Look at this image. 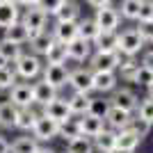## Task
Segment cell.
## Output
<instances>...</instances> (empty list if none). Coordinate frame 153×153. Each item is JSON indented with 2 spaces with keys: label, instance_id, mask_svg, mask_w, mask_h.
Segmentation results:
<instances>
[{
  "label": "cell",
  "instance_id": "f35d334b",
  "mask_svg": "<svg viewBox=\"0 0 153 153\" xmlns=\"http://www.w3.org/2000/svg\"><path fill=\"white\" fill-rule=\"evenodd\" d=\"M130 128H133L135 133H140L142 137H146L149 130H151V123H149L146 119H142V117H133V119H130Z\"/></svg>",
  "mask_w": 153,
  "mask_h": 153
},
{
  "label": "cell",
  "instance_id": "2e32d148",
  "mask_svg": "<svg viewBox=\"0 0 153 153\" xmlns=\"http://www.w3.org/2000/svg\"><path fill=\"white\" fill-rule=\"evenodd\" d=\"M130 119H133V112H126V110L117 108V105H112L108 112V117H105V121L110 123V128L112 130H121V128H128L130 126Z\"/></svg>",
  "mask_w": 153,
  "mask_h": 153
},
{
  "label": "cell",
  "instance_id": "7a4b0ae2",
  "mask_svg": "<svg viewBox=\"0 0 153 153\" xmlns=\"http://www.w3.org/2000/svg\"><path fill=\"white\" fill-rule=\"evenodd\" d=\"M121 53L119 51H96L91 55V71H117L121 64Z\"/></svg>",
  "mask_w": 153,
  "mask_h": 153
},
{
  "label": "cell",
  "instance_id": "ac0fdd59",
  "mask_svg": "<svg viewBox=\"0 0 153 153\" xmlns=\"http://www.w3.org/2000/svg\"><path fill=\"white\" fill-rule=\"evenodd\" d=\"M96 46V51H117L119 48V32L117 30H101L98 37L91 41Z\"/></svg>",
  "mask_w": 153,
  "mask_h": 153
},
{
  "label": "cell",
  "instance_id": "484cf974",
  "mask_svg": "<svg viewBox=\"0 0 153 153\" xmlns=\"http://www.w3.org/2000/svg\"><path fill=\"white\" fill-rule=\"evenodd\" d=\"M98 32H101V27H98V23L94 19H80L78 21V37L80 39H85V41L91 44L98 37Z\"/></svg>",
  "mask_w": 153,
  "mask_h": 153
},
{
  "label": "cell",
  "instance_id": "681fc988",
  "mask_svg": "<svg viewBox=\"0 0 153 153\" xmlns=\"http://www.w3.org/2000/svg\"><path fill=\"white\" fill-rule=\"evenodd\" d=\"M149 96H151V98H153V82L149 85Z\"/></svg>",
  "mask_w": 153,
  "mask_h": 153
},
{
  "label": "cell",
  "instance_id": "8d00e7d4",
  "mask_svg": "<svg viewBox=\"0 0 153 153\" xmlns=\"http://www.w3.org/2000/svg\"><path fill=\"white\" fill-rule=\"evenodd\" d=\"M16 85V71H12L9 64L0 66V89H12Z\"/></svg>",
  "mask_w": 153,
  "mask_h": 153
},
{
  "label": "cell",
  "instance_id": "7c38bea8",
  "mask_svg": "<svg viewBox=\"0 0 153 153\" xmlns=\"http://www.w3.org/2000/svg\"><path fill=\"white\" fill-rule=\"evenodd\" d=\"M142 137L140 133H135L133 128H121V130H117V149L119 151H135V149L142 144Z\"/></svg>",
  "mask_w": 153,
  "mask_h": 153
},
{
  "label": "cell",
  "instance_id": "f546056e",
  "mask_svg": "<svg viewBox=\"0 0 153 153\" xmlns=\"http://www.w3.org/2000/svg\"><path fill=\"white\" fill-rule=\"evenodd\" d=\"M69 101V108H71V114L73 117H80V114H87V108H89V94H73Z\"/></svg>",
  "mask_w": 153,
  "mask_h": 153
},
{
  "label": "cell",
  "instance_id": "f5cc1de1",
  "mask_svg": "<svg viewBox=\"0 0 153 153\" xmlns=\"http://www.w3.org/2000/svg\"><path fill=\"white\" fill-rule=\"evenodd\" d=\"M151 46H153V41H151ZM151 51H153V48H151Z\"/></svg>",
  "mask_w": 153,
  "mask_h": 153
},
{
  "label": "cell",
  "instance_id": "e575fe53",
  "mask_svg": "<svg viewBox=\"0 0 153 153\" xmlns=\"http://www.w3.org/2000/svg\"><path fill=\"white\" fill-rule=\"evenodd\" d=\"M140 7H142V0H121V7H119V14L128 21H137L140 16Z\"/></svg>",
  "mask_w": 153,
  "mask_h": 153
},
{
  "label": "cell",
  "instance_id": "cb8c5ba5",
  "mask_svg": "<svg viewBox=\"0 0 153 153\" xmlns=\"http://www.w3.org/2000/svg\"><path fill=\"white\" fill-rule=\"evenodd\" d=\"M32 89H34V103H37V105H46L48 101L57 98V89H55L53 85H48L46 80L32 85Z\"/></svg>",
  "mask_w": 153,
  "mask_h": 153
},
{
  "label": "cell",
  "instance_id": "ffe728a7",
  "mask_svg": "<svg viewBox=\"0 0 153 153\" xmlns=\"http://www.w3.org/2000/svg\"><path fill=\"white\" fill-rule=\"evenodd\" d=\"M53 16L55 21H80V5L76 0H62V5Z\"/></svg>",
  "mask_w": 153,
  "mask_h": 153
},
{
  "label": "cell",
  "instance_id": "816d5d0a",
  "mask_svg": "<svg viewBox=\"0 0 153 153\" xmlns=\"http://www.w3.org/2000/svg\"><path fill=\"white\" fill-rule=\"evenodd\" d=\"M0 2H16V0H0Z\"/></svg>",
  "mask_w": 153,
  "mask_h": 153
},
{
  "label": "cell",
  "instance_id": "3957f363",
  "mask_svg": "<svg viewBox=\"0 0 153 153\" xmlns=\"http://www.w3.org/2000/svg\"><path fill=\"white\" fill-rule=\"evenodd\" d=\"M32 135L37 137V142L55 140V137L59 135V123L55 121V119H51V117H46V114H39L37 123H34V128H32Z\"/></svg>",
  "mask_w": 153,
  "mask_h": 153
},
{
  "label": "cell",
  "instance_id": "30bf717a",
  "mask_svg": "<svg viewBox=\"0 0 153 153\" xmlns=\"http://www.w3.org/2000/svg\"><path fill=\"white\" fill-rule=\"evenodd\" d=\"M44 80L53 85L55 89H59L64 85H69V69L64 64H48L44 69Z\"/></svg>",
  "mask_w": 153,
  "mask_h": 153
},
{
  "label": "cell",
  "instance_id": "d590c367",
  "mask_svg": "<svg viewBox=\"0 0 153 153\" xmlns=\"http://www.w3.org/2000/svg\"><path fill=\"white\" fill-rule=\"evenodd\" d=\"M80 135V126H78V119H66V121H62L59 123V135L57 137H64V140L69 142V140H73V137H78Z\"/></svg>",
  "mask_w": 153,
  "mask_h": 153
},
{
  "label": "cell",
  "instance_id": "ba28073f",
  "mask_svg": "<svg viewBox=\"0 0 153 153\" xmlns=\"http://www.w3.org/2000/svg\"><path fill=\"white\" fill-rule=\"evenodd\" d=\"M94 21L98 23L101 30H117L119 23H121V14H119V9H114L112 5H105V7H98V9H96Z\"/></svg>",
  "mask_w": 153,
  "mask_h": 153
},
{
  "label": "cell",
  "instance_id": "277c9868",
  "mask_svg": "<svg viewBox=\"0 0 153 153\" xmlns=\"http://www.w3.org/2000/svg\"><path fill=\"white\" fill-rule=\"evenodd\" d=\"M21 21H23V25L30 30V37H32V34H37V32L46 30V21H48V14L41 12V9L34 5V7H27L25 12L21 14Z\"/></svg>",
  "mask_w": 153,
  "mask_h": 153
},
{
  "label": "cell",
  "instance_id": "db71d44e",
  "mask_svg": "<svg viewBox=\"0 0 153 153\" xmlns=\"http://www.w3.org/2000/svg\"><path fill=\"white\" fill-rule=\"evenodd\" d=\"M66 153H69V151H66Z\"/></svg>",
  "mask_w": 153,
  "mask_h": 153
},
{
  "label": "cell",
  "instance_id": "74e56055",
  "mask_svg": "<svg viewBox=\"0 0 153 153\" xmlns=\"http://www.w3.org/2000/svg\"><path fill=\"white\" fill-rule=\"evenodd\" d=\"M137 117H142V119H146L149 123L153 126V98L149 96V98H144L142 103H137Z\"/></svg>",
  "mask_w": 153,
  "mask_h": 153
},
{
  "label": "cell",
  "instance_id": "f6af8a7d",
  "mask_svg": "<svg viewBox=\"0 0 153 153\" xmlns=\"http://www.w3.org/2000/svg\"><path fill=\"white\" fill-rule=\"evenodd\" d=\"M0 153H9V142L5 137H0Z\"/></svg>",
  "mask_w": 153,
  "mask_h": 153
},
{
  "label": "cell",
  "instance_id": "60d3db41",
  "mask_svg": "<svg viewBox=\"0 0 153 153\" xmlns=\"http://www.w3.org/2000/svg\"><path fill=\"white\" fill-rule=\"evenodd\" d=\"M135 30L140 32V37L144 39V41H149V44L153 41V21H149V23L137 21V27H135Z\"/></svg>",
  "mask_w": 153,
  "mask_h": 153
},
{
  "label": "cell",
  "instance_id": "603a6c76",
  "mask_svg": "<svg viewBox=\"0 0 153 153\" xmlns=\"http://www.w3.org/2000/svg\"><path fill=\"white\" fill-rule=\"evenodd\" d=\"M5 39H9V41H14V44L23 46V44L30 41V30L23 25V21H16L14 25L5 27Z\"/></svg>",
  "mask_w": 153,
  "mask_h": 153
},
{
  "label": "cell",
  "instance_id": "836d02e7",
  "mask_svg": "<svg viewBox=\"0 0 153 153\" xmlns=\"http://www.w3.org/2000/svg\"><path fill=\"white\" fill-rule=\"evenodd\" d=\"M130 82L135 85H142V87H149V85L153 82V69H149V66H144V64H137V69L133 71V78H130Z\"/></svg>",
  "mask_w": 153,
  "mask_h": 153
},
{
  "label": "cell",
  "instance_id": "5b68a950",
  "mask_svg": "<svg viewBox=\"0 0 153 153\" xmlns=\"http://www.w3.org/2000/svg\"><path fill=\"white\" fill-rule=\"evenodd\" d=\"M16 76H21V78H25V80H30V78H37L39 73H41V62H39V57L34 55V53H23L19 59H16Z\"/></svg>",
  "mask_w": 153,
  "mask_h": 153
},
{
  "label": "cell",
  "instance_id": "b9f144b4",
  "mask_svg": "<svg viewBox=\"0 0 153 153\" xmlns=\"http://www.w3.org/2000/svg\"><path fill=\"white\" fill-rule=\"evenodd\" d=\"M59 5H62V0H37V7L41 12H46L48 16H53V14L57 12Z\"/></svg>",
  "mask_w": 153,
  "mask_h": 153
},
{
  "label": "cell",
  "instance_id": "5bb4252c",
  "mask_svg": "<svg viewBox=\"0 0 153 153\" xmlns=\"http://www.w3.org/2000/svg\"><path fill=\"white\" fill-rule=\"evenodd\" d=\"M78 126H80V133L87 135V137H96L105 128V119H98L94 114H80L78 119Z\"/></svg>",
  "mask_w": 153,
  "mask_h": 153
},
{
  "label": "cell",
  "instance_id": "7402d4cb",
  "mask_svg": "<svg viewBox=\"0 0 153 153\" xmlns=\"http://www.w3.org/2000/svg\"><path fill=\"white\" fill-rule=\"evenodd\" d=\"M21 21V9L16 2H0V27H9Z\"/></svg>",
  "mask_w": 153,
  "mask_h": 153
},
{
  "label": "cell",
  "instance_id": "c3c4849f",
  "mask_svg": "<svg viewBox=\"0 0 153 153\" xmlns=\"http://www.w3.org/2000/svg\"><path fill=\"white\" fill-rule=\"evenodd\" d=\"M5 64H9V62H7V59L2 57V55H0V66H5Z\"/></svg>",
  "mask_w": 153,
  "mask_h": 153
},
{
  "label": "cell",
  "instance_id": "7bdbcfd3",
  "mask_svg": "<svg viewBox=\"0 0 153 153\" xmlns=\"http://www.w3.org/2000/svg\"><path fill=\"white\" fill-rule=\"evenodd\" d=\"M87 5H91V7H105V5H112V0H87Z\"/></svg>",
  "mask_w": 153,
  "mask_h": 153
},
{
  "label": "cell",
  "instance_id": "bcb514c9",
  "mask_svg": "<svg viewBox=\"0 0 153 153\" xmlns=\"http://www.w3.org/2000/svg\"><path fill=\"white\" fill-rule=\"evenodd\" d=\"M16 5H21V7H34V5H37V0H16Z\"/></svg>",
  "mask_w": 153,
  "mask_h": 153
},
{
  "label": "cell",
  "instance_id": "7dc6e473",
  "mask_svg": "<svg viewBox=\"0 0 153 153\" xmlns=\"http://www.w3.org/2000/svg\"><path fill=\"white\" fill-rule=\"evenodd\" d=\"M34 153H55V151H53V149H41V146H39Z\"/></svg>",
  "mask_w": 153,
  "mask_h": 153
},
{
  "label": "cell",
  "instance_id": "83f0119b",
  "mask_svg": "<svg viewBox=\"0 0 153 153\" xmlns=\"http://www.w3.org/2000/svg\"><path fill=\"white\" fill-rule=\"evenodd\" d=\"M66 151L69 153H91L94 151V142H91V137H87V135H78V137H73V140L66 142Z\"/></svg>",
  "mask_w": 153,
  "mask_h": 153
},
{
  "label": "cell",
  "instance_id": "1f68e13d",
  "mask_svg": "<svg viewBox=\"0 0 153 153\" xmlns=\"http://www.w3.org/2000/svg\"><path fill=\"white\" fill-rule=\"evenodd\" d=\"M41 114V112H39ZM39 114L37 112H32L30 108H23V110H19V119H16V128L19 130H32L34 128V123H37V119H39Z\"/></svg>",
  "mask_w": 153,
  "mask_h": 153
},
{
  "label": "cell",
  "instance_id": "f907efd6",
  "mask_svg": "<svg viewBox=\"0 0 153 153\" xmlns=\"http://www.w3.org/2000/svg\"><path fill=\"white\" fill-rule=\"evenodd\" d=\"M112 153H135V151H119V149H117V151H112Z\"/></svg>",
  "mask_w": 153,
  "mask_h": 153
},
{
  "label": "cell",
  "instance_id": "d6a6232c",
  "mask_svg": "<svg viewBox=\"0 0 153 153\" xmlns=\"http://www.w3.org/2000/svg\"><path fill=\"white\" fill-rule=\"evenodd\" d=\"M112 108V101L108 98H89V108H87V114H94L98 119H105Z\"/></svg>",
  "mask_w": 153,
  "mask_h": 153
},
{
  "label": "cell",
  "instance_id": "e0dca14e",
  "mask_svg": "<svg viewBox=\"0 0 153 153\" xmlns=\"http://www.w3.org/2000/svg\"><path fill=\"white\" fill-rule=\"evenodd\" d=\"M94 149H98L101 153H112L117 151V130L112 128H103L101 133L94 137Z\"/></svg>",
  "mask_w": 153,
  "mask_h": 153
},
{
  "label": "cell",
  "instance_id": "4fadbf2b",
  "mask_svg": "<svg viewBox=\"0 0 153 153\" xmlns=\"http://www.w3.org/2000/svg\"><path fill=\"white\" fill-rule=\"evenodd\" d=\"M91 78H94V89L96 91H112L119 82L114 71H91Z\"/></svg>",
  "mask_w": 153,
  "mask_h": 153
},
{
  "label": "cell",
  "instance_id": "d6986e66",
  "mask_svg": "<svg viewBox=\"0 0 153 153\" xmlns=\"http://www.w3.org/2000/svg\"><path fill=\"white\" fill-rule=\"evenodd\" d=\"M53 41H55L53 32L41 30V32H37V34H32V37H30V48H32L34 55H46V51L51 48Z\"/></svg>",
  "mask_w": 153,
  "mask_h": 153
},
{
  "label": "cell",
  "instance_id": "8fae6325",
  "mask_svg": "<svg viewBox=\"0 0 153 153\" xmlns=\"http://www.w3.org/2000/svg\"><path fill=\"white\" fill-rule=\"evenodd\" d=\"M53 37L55 41L71 44L73 39H78V21H57L53 25Z\"/></svg>",
  "mask_w": 153,
  "mask_h": 153
},
{
  "label": "cell",
  "instance_id": "f1b7e54d",
  "mask_svg": "<svg viewBox=\"0 0 153 153\" xmlns=\"http://www.w3.org/2000/svg\"><path fill=\"white\" fill-rule=\"evenodd\" d=\"M39 149L37 137H16V140L9 144V153H34Z\"/></svg>",
  "mask_w": 153,
  "mask_h": 153
},
{
  "label": "cell",
  "instance_id": "6da1fadb",
  "mask_svg": "<svg viewBox=\"0 0 153 153\" xmlns=\"http://www.w3.org/2000/svg\"><path fill=\"white\" fill-rule=\"evenodd\" d=\"M144 39L140 37V32L135 30V27H128V30H123L121 34H119V48L117 51L121 53L123 57H135L137 53L144 48Z\"/></svg>",
  "mask_w": 153,
  "mask_h": 153
},
{
  "label": "cell",
  "instance_id": "4316f807",
  "mask_svg": "<svg viewBox=\"0 0 153 153\" xmlns=\"http://www.w3.org/2000/svg\"><path fill=\"white\" fill-rule=\"evenodd\" d=\"M66 59H69L66 44H62V41H53L51 48L46 51V62H48V64H64Z\"/></svg>",
  "mask_w": 153,
  "mask_h": 153
},
{
  "label": "cell",
  "instance_id": "9a60e30c",
  "mask_svg": "<svg viewBox=\"0 0 153 153\" xmlns=\"http://www.w3.org/2000/svg\"><path fill=\"white\" fill-rule=\"evenodd\" d=\"M66 51H69V59H76V62H85V59L91 57V44L80 37L73 39L71 44H66Z\"/></svg>",
  "mask_w": 153,
  "mask_h": 153
},
{
  "label": "cell",
  "instance_id": "d4e9b609",
  "mask_svg": "<svg viewBox=\"0 0 153 153\" xmlns=\"http://www.w3.org/2000/svg\"><path fill=\"white\" fill-rule=\"evenodd\" d=\"M16 119H19V108L12 101L0 103V126L2 128H16Z\"/></svg>",
  "mask_w": 153,
  "mask_h": 153
},
{
  "label": "cell",
  "instance_id": "ee69618b",
  "mask_svg": "<svg viewBox=\"0 0 153 153\" xmlns=\"http://www.w3.org/2000/svg\"><path fill=\"white\" fill-rule=\"evenodd\" d=\"M142 64H144V66H149V69H153V51L144 55V59H142Z\"/></svg>",
  "mask_w": 153,
  "mask_h": 153
},
{
  "label": "cell",
  "instance_id": "4dcf8cb0",
  "mask_svg": "<svg viewBox=\"0 0 153 153\" xmlns=\"http://www.w3.org/2000/svg\"><path fill=\"white\" fill-rule=\"evenodd\" d=\"M0 55H2L9 64H14L21 55H23V51H21L19 44H14V41H9V39L2 37V39H0Z\"/></svg>",
  "mask_w": 153,
  "mask_h": 153
},
{
  "label": "cell",
  "instance_id": "44dd1931",
  "mask_svg": "<svg viewBox=\"0 0 153 153\" xmlns=\"http://www.w3.org/2000/svg\"><path fill=\"white\" fill-rule=\"evenodd\" d=\"M137 96H135L133 89H119L114 94V98H112V105H117V108L126 110V112H135L137 110Z\"/></svg>",
  "mask_w": 153,
  "mask_h": 153
},
{
  "label": "cell",
  "instance_id": "9c48e42d",
  "mask_svg": "<svg viewBox=\"0 0 153 153\" xmlns=\"http://www.w3.org/2000/svg\"><path fill=\"white\" fill-rule=\"evenodd\" d=\"M69 85L73 87V91H78V94H91V91H94L91 71H87V69L69 71Z\"/></svg>",
  "mask_w": 153,
  "mask_h": 153
},
{
  "label": "cell",
  "instance_id": "52a82bcc",
  "mask_svg": "<svg viewBox=\"0 0 153 153\" xmlns=\"http://www.w3.org/2000/svg\"><path fill=\"white\" fill-rule=\"evenodd\" d=\"M41 114L55 119L57 123H62V121H66V119L73 117L71 114V108H69V101H64V98H53L46 105H41Z\"/></svg>",
  "mask_w": 153,
  "mask_h": 153
},
{
  "label": "cell",
  "instance_id": "ab89813d",
  "mask_svg": "<svg viewBox=\"0 0 153 153\" xmlns=\"http://www.w3.org/2000/svg\"><path fill=\"white\" fill-rule=\"evenodd\" d=\"M137 21H142V23L153 21V0H142V7H140V16H137Z\"/></svg>",
  "mask_w": 153,
  "mask_h": 153
},
{
  "label": "cell",
  "instance_id": "8992f818",
  "mask_svg": "<svg viewBox=\"0 0 153 153\" xmlns=\"http://www.w3.org/2000/svg\"><path fill=\"white\" fill-rule=\"evenodd\" d=\"M9 101H12L19 110L34 105V89H32V85H27V82H16L12 89H9Z\"/></svg>",
  "mask_w": 153,
  "mask_h": 153
}]
</instances>
